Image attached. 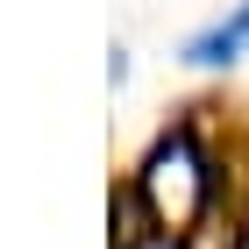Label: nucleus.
Returning <instances> with one entry per match:
<instances>
[{"label": "nucleus", "instance_id": "obj_1", "mask_svg": "<svg viewBox=\"0 0 249 249\" xmlns=\"http://www.w3.org/2000/svg\"><path fill=\"white\" fill-rule=\"evenodd\" d=\"M178 57H185L192 71H221V64H242V57H249V0H235L228 15H213L207 29H192V36L178 43Z\"/></svg>", "mask_w": 249, "mask_h": 249}]
</instances>
